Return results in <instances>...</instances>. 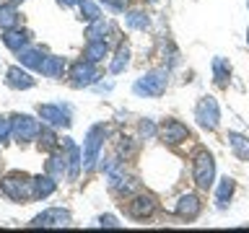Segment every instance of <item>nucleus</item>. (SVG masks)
I'll return each mask as SVG.
<instances>
[{
    "label": "nucleus",
    "mask_w": 249,
    "mask_h": 233,
    "mask_svg": "<svg viewBox=\"0 0 249 233\" xmlns=\"http://www.w3.org/2000/svg\"><path fill=\"white\" fill-rule=\"evenodd\" d=\"M0 194L11 202H29L34 200V176L23 171H11L0 179Z\"/></svg>",
    "instance_id": "f257e3e1"
},
{
    "label": "nucleus",
    "mask_w": 249,
    "mask_h": 233,
    "mask_svg": "<svg viewBox=\"0 0 249 233\" xmlns=\"http://www.w3.org/2000/svg\"><path fill=\"white\" fill-rule=\"evenodd\" d=\"M169 88V70H148L132 83V93L140 99H159Z\"/></svg>",
    "instance_id": "f03ea898"
},
{
    "label": "nucleus",
    "mask_w": 249,
    "mask_h": 233,
    "mask_svg": "<svg viewBox=\"0 0 249 233\" xmlns=\"http://www.w3.org/2000/svg\"><path fill=\"white\" fill-rule=\"evenodd\" d=\"M107 124H93V127L86 132L83 140V171H93L96 168V161H101V148H104L107 140Z\"/></svg>",
    "instance_id": "7ed1b4c3"
},
{
    "label": "nucleus",
    "mask_w": 249,
    "mask_h": 233,
    "mask_svg": "<svg viewBox=\"0 0 249 233\" xmlns=\"http://www.w3.org/2000/svg\"><path fill=\"white\" fill-rule=\"evenodd\" d=\"M192 179L200 189H205V192L213 189V184H215V158H213V153L200 150L192 158Z\"/></svg>",
    "instance_id": "20e7f679"
},
{
    "label": "nucleus",
    "mask_w": 249,
    "mask_h": 233,
    "mask_svg": "<svg viewBox=\"0 0 249 233\" xmlns=\"http://www.w3.org/2000/svg\"><path fill=\"white\" fill-rule=\"evenodd\" d=\"M195 119H197V124L208 132L218 130V124H221V106H218V101L213 96H202L197 104H195Z\"/></svg>",
    "instance_id": "39448f33"
},
{
    "label": "nucleus",
    "mask_w": 249,
    "mask_h": 233,
    "mask_svg": "<svg viewBox=\"0 0 249 233\" xmlns=\"http://www.w3.org/2000/svg\"><path fill=\"white\" fill-rule=\"evenodd\" d=\"M70 223H73V215L68 207H50L31 217L29 225L31 228H68Z\"/></svg>",
    "instance_id": "423d86ee"
},
{
    "label": "nucleus",
    "mask_w": 249,
    "mask_h": 233,
    "mask_svg": "<svg viewBox=\"0 0 249 233\" xmlns=\"http://www.w3.org/2000/svg\"><path fill=\"white\" fill-rule=\"evenodd\" d=\"M11 124H13V137H16V143H18V145L36 140L39 130H42V122H39L36 116H31V114H13Z\"/></svg>",
    "instance_id": "0eeeda50"
},
{
    "label": "nucleus",
    "mask_w": 249,
    "mask_h": 233,
    "mask_svg": "<svg viewBox=\"0 0 249 233\" xmlns=\"http://www.w3.org/2000/svg\"><path fill=\"white\" fill-rule=\"evenodd\" d=\"M39 119H42L44 124H50V127H70L73 124V119H70V112L68 106L62 104H39Z\"/></svg>",
    "instance_id": "6e6552de"
},
{
    "label": "nucleus",
    "mask_w": 249,
    "mask_h": 233,
    "mask_svg": "<svg viewBox=\"0 0 249 233\" xmlns=\"http://www.w3.org/2000/svg\"><path fill=\"white\" fill-rule=\"evenodd\" d=\"M159 140L163 145H179L184 140H190V127L179 119H166L159 124Z\"/></svg>",
    "instance_id": "1a4fd4ad"
},
{
    "label": "nucleus",
    "mask_w": 249,
    "mask_h": 233,
    "mask_svg": "<svg viewBox=\"0 0 249 233\" xmlns=\"http://www.w3.org/2000/svg\"><path fill=\"white\" fill-rule=\"evenodd\" d=\"M70 78H73L75 88H86V85H93L99 81V67L96 62L91 60H78L70 65Z\"/></svg>",
    "instance_id": "9d476101"
},
{
    "label": "nucleus",
    "mask_w": 249,
    "mask_h": 233,
    "mask_svg": "<svg viewBox=\"0 0 249 233\" xmlns=\"http://www.w3.org/2000/svg\"><path fill=\"white\" fill-rule=\"evenodd\" d=\"M156 207H159V202L153 194H135L127 202V215L132 220H148V217H153Z\"/></svg>",
    "instance_id": "9b49d317"
},
{
    "label": "nucleus",
    "mask_w": 249,
    "mask_h": 233,
    "mask_svg": "<svg viewBox=\"0 0 249 233\" xmlns=\"http://www.w3.org/2000/svg\"><path fill=\"white\" fill-rule=\"evenodd\" d=\"M5 85H8V88H13V91H29V88H34V85H36V78L31 75L26 67L11 65L5 70Z\"/></svg>",
    "instance_id": "f8f14e48"
},
{
    "label": "nucleus",
    "mask_w": 249,
    "mask_h": 233,
    "mask_svg": "<svg viewBox=\"0 0 249 233\" xmlns=\"http://www.w3.org/2000/svg\"><path fill=\"white\" fill-rule=\"evenodd\" d=\"M60 145H62L65 158H68V179H70V182H75L78 174H81V168H83V150H81V148H78L70 137L60 140Z\"/></svg>",
    "instance_id": "ddd939ff"
},
{
    "label": "nucleus",
    "mask_w": 249,
    "mask_h": 233,
    "mask_svg": "<svg viewBox=\"0 0 249 233\" xmlns=\"http://www.w3.org/2000/svg\"><path fill=\"white\" fill-rule=\"evenodd\" d=\"M200 210H202L200 197H197V194H192V192H187V194H182V197L177 200V205H174V215L190 223V220H195V217L200 215Z\"/></svg>",
    "instance_id": "4468645a"
},
{
    "label": "nucleus",
    "mask_w": 249,
    "mask_h": 233,
    "mask_svg": "<svg viewBox=\"0 0 249 233\" xmlns=\"http://www.w3.org/2000/svg\"><path fill=\"white\" fill-rule=\"evenodd\" d=\"M29 42H31V31H26V29H8V31H3V44L8 47L11 52H16L18 54L23 47H29Z\"/></svg>",
    "instance_id": "2eb2a0df"
},
{
    "label": "nucleus",
    "mask_w": 249,
    "mask_h": 233,
    "mask_svg": "<svg viewBox=\"0 0 249 233\" xmlns=\"http://www.w3.org/2000/svg\"><path fill=\"white\" fill-rule=\"evenodd\" d=\"M44 60H47V52L39 50V47H23L18 52V65L29 67V70H42Z\"/></svg>",
    "instance_id": "dca6fc26"
},
{
    "label": "nucleus",
    "mask_w": 249,
    "mask_h": 233,
    "mask_svg": "<svg viewBox=\"0 0 249 233\" xmlns=\"http://www.w3.org/2000/svg\"><path fill=\"white\" fill-rule=\"evenodd\" d=\"M210 67H213V83L218 88H226L231 81V62L226 57H221V54H215L213 62H210Z\"/></svg>",
    "instance_id": "f3484780"
},
{
    "label": "nucleus",
    "mask_w": 249,
    "mask_h": 233,
    "mask_svg": "<svg viewBox=\"0 0 249 233\" xmlns=\"http://www.w3.org/2000/svg\"><path fill=\"white\" fill-rule=\"evenodd\" d=\"M127 67H130V44L120 42L117 52L112 54V62H109V73H112V75H120V73H124Z\"/></svg>",
    "instance_id": "a211bd4d"
},
{
    "label": "nucleus",
    "mask_w": 249,
    "mask_h": 233,
    "mask_svg": "<svg viewBox=\"0 0 249 233\" xmlns=\"http://www.w3.org/2000/svg\"><path fill=\"white\" fill-rule=\"evenodd\" d=\"M54 189H57V179L50 176V174H39L34 176V200H47V197H52Z\"/></svg>",
    "instance_id": "6ab92c4d"
},
{
    "label": "nucleus",
    "mask_w": 249,
    "mask_h": 233,
    "mask_svg": "<svg viewBox=\"0 0 249 233\" xmlns=\"http://www.w3.org/2000/svg\"><path fill=\"white\" fill-rule=\"evenodd\" d=\"M65 67H68V62H65V57H57V54H47V60H44V65H42V73L44 78H62L65 75Z\"/></svg>",
    "instance_id": "aec40b11"
},
{
    "label": "nucleus",
    "mask_w": 249,
    "mask_h": 233,
    "mask_svg": "<svg viewBox=\"0 0 249 233\" xmlns=\"http://www.w3.org/2000/svg\"><path fill=\"white\" fill-rule=\"evenodd\" d=\"M233 192H236V182H233L231 176H223L221 182H218V186H215V205H218V210H223L226 205H229Z\"/></svg>",
    "instance_id": "412c9836"
},
{
    "label": "nucleus",
    "mask_w": 249,
    "mask_h": 233,
    "mask_svg": "<svg viewBox=\"0 0 249 233\" xmlns=\"http://www.w3.org/2000/svg\"><path fill=\"white\" fill-rule=\"evenodd\" d=\"M124 26L135 29V31H148L151 29V16H148L145 11H140V8H135V11H124Z\"/></svg>",
    "instance_id": "4be33fe9"
},
{
    "label": "nucleus",
    "mask_w": 249,
    "mask_h": 233,
    "mask_svg": "<svg viewBox=\"0 0 249 233\" xmlns=\"http://www.w3.org/2000/svg\"><path fill=\"white\" fill-rule=\"evenodd\" d=\"M18 5L16 3H11V0H8V3H0V29L3 31H8V29H16L18 26Z\"/></svg>",
    "instance_id": "5701e85b"
},
{
    "label": "nucleus",
    "mask_w": 249,
    "mask_h": 233,
    "mask_svg": "<svg viewBox=\"0 0 249 233\" xmlns=\"http://www.w3.org/2000/svg\"><path fill=\"white\" fill-rule=\"evenodd\" d=\"M229 145H231V150L233 155H236L239 161H249V137L247 135H241V132H229Z\"/></svg>",
    "instance_id": "b1692460"
},
{
    "label": "nucleus",
    "mask_w": 249,
    "mask_h": 233,
    "mask_svg": "<svg viewBox=\"0 0 249 233\" xmlns=\"http://www.w3.org/2000/svg\"><path fill=\"white\" fill-rule=\"evenodd\" d=\"M47 174L54 176L57 182H60L62 176H68V158H65V150L50 155V161H47Z\"/></svg>",
    "instance_id": "393cba45"
},
{
    "label": "nucleus",
    "mask_w": 249,
    "mask_h": 233,
    "mask_svg": "<svg viewBox=\"0 0 249 233\" xmlns=\"http://www.w3.org/2000/svg\"><path fill=\"white\" fill-rule=\"evenodd\" d=\"M114 26L109 21L104 18H99V21H93L89 29H86V36H89V42H107V34H112Z\"/></svg>",
    "instance_id": "a878e982"
},
{
    "label": "nucleus",
    "mask_w": 249,
    "mask_h": 233,
    "mask_svg": "<svg viewBox=\"0 0 249 233\" xmlns=\"http://www.w3.org/2000/svg\"><path fill=\"white\" fill-rule=\"evenodd\" d=\"M39 148L47 153H54L57 150V145H60V140L57 135H54V127H50V124H42V130H39Z\"/></svg>",
    "instance_id": "bb28decb"
},
{
    "label": "nucleus",
    "mask_w": 249,
    "mask_h": 233,
    "mask_svg": "<svg viewBox=\"0 0 249 233\" xmlns=\"http://www.w3.org/2000/svg\"><path fill=\"white\" fill-rule=\"evenodd\" d=\"M83 57L91 60V62H101L104 57H109V44L107 42H89V44H86Z\"/></svg>",
    "instance_id": "cd10ccee"
},
{
    "label": "nucleus",
    "mask_w": 249,
    "mask_h": 233,
    "mask_svg": "<svg viewBox=\"0 0 249 233\" xmlns=\"http://www.w3.org/2000/svg\"><path fill=\"white\" fill-rule=\"evenodd\" d=\"M78 11H81V21H99L101 18V11H99V3H93V0H81L78 3Z\"/></svg>",
    "instance_id": "c85d7f7f"
},
{
    "label": "nucleus",
    "mask_w": 249,
    "mask_h": 233,
    "mask_svg": "<svg viewBox=\"0 0 249 233\" xmlns=\"http://www.w3.org/2000/svg\"><path fill=\"white\" fill-rule=\"evenodd\" d=\"M138 153V145L132 143V137H120V143H117V155H120V158H132V155Z\"/></svg>",
    "instance_id": "c756f323"
},
{
    "label": "nucleus",
    "mask_w": 249,
    "mask_h": 233,
    "mask_svg": "<svg viewBox=\"0 0 249 233\" xmlns=\"http://www.w3.org/2000/svg\"><path fill=\"white\" fill-rule=\"evenodd\" d=\"M140 137L143 140H151V137H159V127H156V124L151 122V119H143L140 122Z\"/></svg>",
    "instance_id": "7c9ffc66"
},
{
    "label": "nucleus",
    "mask_w": 249,
    "mask_h": 233,
    "mask_svg": "<svg viewBox=\"0 0 249 233\" xmlns=\"http://www.w3.org/2000/svg\"><path fill=\"white\" fill-rule=\"evenodd\" d=\"M99 3L104 8H109V11H114V13H124L130 5V0H99Z\"/></svg>",
    "instance_id": "2f4dec72"
},
{
    "label": "nucleus",
    "mask_w": 249,
    "mask_h": 233,
    "mask_svg": "<svg viewBox=\"0 0 249 233\" xmlns=\"http://www.w3.org/2000/svg\"><path fill=\"white\" fill-rule=\"evenodd\" d=\"M13 135V124H11V116H0V145L5 143L8 137Z\"/></svg>",
    "instance_id": "473e14b6"
},
{
    "label": "nucleus",
    "mask_w": 249,
    "mask_h": 233,
    "mask_svg": "<svg viewBox=\"0 0 249 233\" xmlns=\"http://www.w3.org/2000/svg\"><path fill=\"white\" fill-rule=\"evenodd\" d=\"M101 228H120V223H117V217L114 215H99V220H96Z\"/></svg>",
    "instance_id": "72a5a7b5"
},
{
    "label": "nucleus",
    "mask_w": 249,
    "mask_h": 233,
    "mask_svg": "<svg viewBox=\"0 0 249 233\" xmlns=\"http://www.w3.org/2000/svg\"><path fill=\"white\" fill-rule=\"evenodd\" d=\"M78 3H81V0H57V5H62V8H73Z\"/></svg>",
    "instance_id": "f704fd0d"
},
{
    "label": "nucleus",
    "mask_w": 249,
    "mask_h": 233,
    "mask_svg": "<svg viewBox=\"0 0 249 233\" xmlns=\"http://www.w3.org/2000/svg\"><path fill=\"white\" fill-rule=\"evenodd\" d=\"M11 3H16V5H18V3H26V0H11Z\"/></svg>",
    "instance_id": "c9c22d12"
},
{
    "label": "nucleus",
    "mask_w": 249,
    "mask_h": 233,
    "mask_svg": "<svg viewBox=\"0 0 249 233\" xmlns=\"http://www.w3.org/2000/svg\"><path fill=\"white\" fill-rule=\"evenodd\" d=\"M247 44H249V29H247Z\"/></svg>",
    "instance_id": "e433bc0d"
},
{
    "label": "nucleus",
    "mask_w": 249,
    "mask_h": 233,
    "mask_svg": "<svg viewBox=\"0 0 249 233\" xmlns=\"http://www.w3.org/2000/svg\"><path fill=\"white\" fill-rule=\"evenodd\" d=\"M247 8H249V0H247Z\"/></svg>",
    "instance_id": "4c0bfd02"
}]
</instances>
